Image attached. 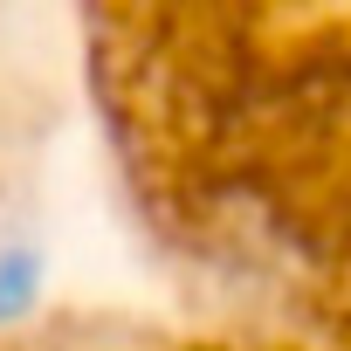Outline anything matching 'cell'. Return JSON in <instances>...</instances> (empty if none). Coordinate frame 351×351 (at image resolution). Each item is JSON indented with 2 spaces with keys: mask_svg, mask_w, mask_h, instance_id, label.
Listing matches in <instances>:
<instances>
[{
  "mask_svg": "<svg viewBox=\"0 0 351 351\" xmlns=\"http://www.w3.org/2000/svg\"><path fill=\"white\" fill-rule=\"evenodd\" d=\"M35 296V255H0V317H14Z\"/></svg>",
  "mask_w": 351,
  "mask_h": 351,
  "instance_id": "cell-1",
  "label": "cell"
}]
</instances>
